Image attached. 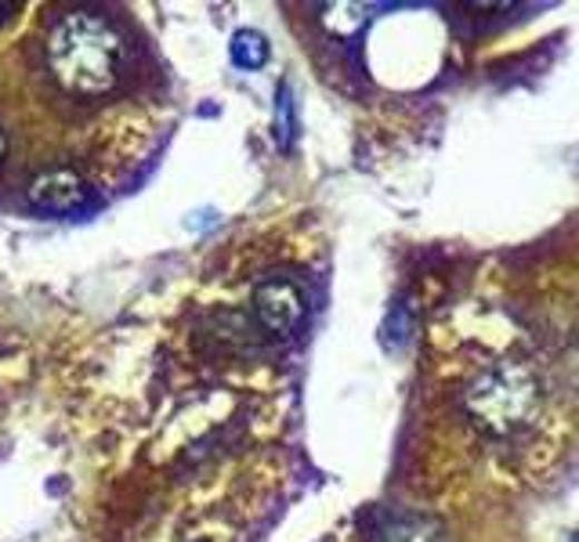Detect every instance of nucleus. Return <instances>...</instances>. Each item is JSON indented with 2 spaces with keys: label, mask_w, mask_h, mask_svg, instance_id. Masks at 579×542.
I'll return each mask as SVG.
<instances>
[{
  "label": "nucleus",
  "mask_w": 579,
  "mask_h": 542,
  "mask_svg": "<svg viewBox=\"0 0 579 542\" xmlns=\"http://www.w3.org/2000/svg\"><path fill=\"white\" fill-rule=\"evenodd\" d=\"M120 58L124 40L106 14L95 11H72L58 19L48 37V66L55 80L69 95L98 98L120 80Z\"/></svg>",
  "instance_id": "1"
},
{
  "label": "nucleus",
  "mask_w": 579,
  "mask_h": 542,
  "mask_svg": "<svg viewBox=\"0 0 579 542\" xmlns=\"http://www.w3.org/2000/svg\"><path fill=\"white\" fill-rule=\"evenodd\" d=\"M536 408H540V387L536 380L518 369V365H500L474 380L468 391V413L489 434H511L529 427Z\"/></svg>",
  "instance_id": "2"
},
{
  "label": "nucleus",
  "mask_w": 579,
  "mask_h": 542,
  "mask_svg": "<svg viewBox=\"0 0 579 542\" xmlns=\"http://www.w3.org/2000/svg\"><path fill=\"white\" fill-rule=\"evenodd\" d=\"M254 312L268 333L286 336L294 333L304 318V293L290 283V278H268V283H261L254 293Z\"/></svg>",
  "instance_id": "3"
},
{
  "label": "nucleus",
  "mask_w": 579,
  "mask_h": 542,
  "mask_svg": "<svg viewBox=\"0 0 579 542\" xmlns=\"http://www.w3.org/2000/svg\"><path fill=\"white\" fill-rule=\"evenodd\" d=\"M91 188L80 178L77 170L69 167H55V170H43L29 185V203L48 214H69V210H80Z\"/></svg>",
  "instance_id": "4"
},
{
  "label": "nucleus",
  "mask_w": 579,
  "mask_h": 542,
  "mask_svg": "<svg viewBox=\"0 0 579 542\" xmlns=\"http://www.w3.org/2000/svg\"><path fill=\"white\" fill-rule=\"evenodd\" d=\"M228 55L239 69H261L268 62V40L257 29H239L228 43Z\"/></svg>",
  "instance_id": "5"
},
{
  "label": "nucleus",
  "mask_w": 579,
  "mask_h": 542,
  "mask_svg": "<svg viewBox=\"0 0 579 542\" xmlns=\"http://www.w3.org/2000/svg\"><path fill=\"white\" fill-rule=\"evenodd\" d=\"M384 542H445V532L428 518H399L384 529Z\"/></svg>",
  "instance_id": "6"
},
{
  "label": "nucleus",
  "mask_w": 579,
  "mask_h": 542,
  "mask_svg": "<svg viewBox=\"0 0 579 542\" xmlns=\"http://www.w3.org/2000/svg\"><path fill=\"white\" fill-rule=\"evenodd\" d=\"M294 98H290V87L283 83L279 87V106H275V141L283 145V149H290V141H294Z\"/></svg>",
  "instance_id": "7"
},
{
  "label": "nucleus",
  "mask_w": 579,
  "mask_h": 542,
  "mask_svg": "<svg viewBox=\"0 0 579 542\" xmlns=\"http://www.w3.org/2000/svg\"><path fill=\"white\" fill-rule=\"evenodd\" d=\"M8 14H11V4H4V0H0V22H4Z\"/></svg>",
  "instance_id": "8"
},
{
  "label": "nucleus",
  "mask_w": 579,
  "mask_h": 542,
  "mask_svg": "<svg viewBox=\"0 0 579 542\" xmlns=\"http://www.w3.org/2000/svg\"><path fill=\"white\" fill-rule=\"evenodd\" d=\"M4 149H8V141H4V135H0V164H4Z\"/></svg>",
  "instance_id": "9"
}]
</instances>
